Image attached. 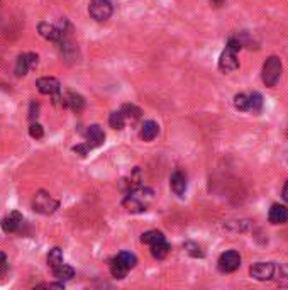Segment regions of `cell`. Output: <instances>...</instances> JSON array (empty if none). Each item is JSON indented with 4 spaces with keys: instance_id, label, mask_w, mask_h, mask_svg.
<instances>
[{
    "instance_id": "cell-1",
    "label": "cell",
    "mask_w": 288,
    "mask_h": 290,
    "mask_svg": "<svg viewBox=\"0 0 288 290\" xmlns=\"http://www.w3.org/2000/svg\"><path fill=\"white\" fill-rule=\"evenodd\" d=\"M153 195L154 192L151 189L147 187H138V189H133L129 193L126 195L124 198V207L129 212L133 214H139V212H144V210H147V207H149L151 200H153Z\"/></svg>"
},
{
    "instance_id": "cell-2",
    "label": "cell",
    "mask_w": 288,
    "mask_h": 290,
    "mask_svg": "<svg viewBox=\"0 0 288 290\" xmlns=\"http://www.w3.org/2000/svg\"><path fill=\"white\" fill-rule=\"evenodd\" d=\"M242 43L236 38H230L227 46L222 51L220 60H219V70L224 73H230L234 70L239 68V61H237V53L241 51Z\"/></svg>"
},
{
    "instance_id": "cell-3",
    "label": "cell",
    "mask_w": 288,
    "mask_h": 290,
    "mask_svg": "<svg viewBox=\"0 0 288 290\" xmlns=\"http://www.w3.org/2000/svg\"><path fill=\"white\" fill-rule=\"evenodd\" d=\"M282 70H283V65H282V60L278 56H270L268 60L265 61L263 65V73H261V78L265 82L266 87H275L278 84L280 77H282Z\"/></svg>"
},
{
    "instance_id": "cell-4",
    "label": "cell",
    "mask_w": 288,
    "mask_h": 290,
    "mask_svg": "<svg viewBox=\"0 0 288 290\" xmlns=\"http://www.w3.org/2000/svg\"><path fill=\"white\" fill-rule=\"evenodd\" d=\"M58 205H60L58 200H55L51 193L44 192V190H39L34 195V198H32V209H34L36 212L44 214V215L53 214L58 209Z\"/></svg>"
},
{
    "instance_id": "cell-5",
    "label": "cell",
    "mask_w": 288,
    "mask_h": 290,
    "mask_svg": "<svg viewBox=\"0 0 288 290\" xmlns=\"http://www.w3.org/2000/svg\"><path fill=\"white\" fill-rule=\"evenodd\" d=\"M112 0H90L88 12L97 22H105L112 15Z\"/></svg>"
},
{
    "instance_id": "cell-6",
    "label": "cell",
    "mask_w": 288,
    "mask_h": 290,
    "mask_svg": "<svg viewBox=\"0 0 288 290\" xmlns=\"http://www.w3.org/2000/svg\"><path fill=\"white\" fill-rule=\"evenodd\" d=\"M217 267H219V272H222V273L236 272L237 268L241 267V255L234 250L222 253L219 262H217Z\"/></svg>"
},
{
    "instance_id": "cell-7",
    "label": "cell",
    "mask_w": 288,
    "mask_h": 290,
    "mask_svg": "<svg viewBox=\"0 0 288 290\" xmlns=\"http://www.w3.org/2000/svg\"><path fill=\"white\" fill-rule=\"evenodd\" d=\"M55 100L61 102V105L67 107V109H72L73 112H81L85 109V100L80 94H75V92H68L65 94L63 97L60 95H55Z\"/></svg>"
},
{
    "instance_id": "cell-8",
    "label": "cell",
    "mask_w": 288,
    "mask_h": 290,
    "mask_svg": "<svg viewBox=\"0 0 288 290\" xmlns=\"http://www.w3.org/2000/svg\"><path fill=\"white\" fill-rule=\"evenodd\" d=\"M249 273L254 280H259V282L271 280L273 279V273H275V265L270 263V262L254 263L253 267L249 268Z\"/></svg>"
},
{
    "instance_id": "cell-9",
    "label": "cell",
    "mask_w": 288,
    "mask_h": 290,
    "mask_svg": "<svg viewBox=\"0 0 288 290\" xmlns=\"http://www.w3.org/2000/svg\"><path fill=\"white\" fill-rule=\"evenodd\" d=\"M38 31L44 39L53 41V43H60L65 38V29H60L49 22H39Z\"/></svg>"
},
{
    "instance_id": "cell-10",
    "label": "cell",
    "mask_w": 288,
    "mask_h": 290,
    "mask_svg": "<svg viewBox=\"0 0 288 290\" xmlns=\"http://www.w3.org/2000/svg\"><path fill=\"white\" fill-rule=\"evenodd\" d=\"M36 87H38V90L43 95H53V97L60 94V90H61L60 82H58L56 78H53V77L39 78V80L36 82Z\"/></svg>"
},
{
    "instance_id": "cell-11",
    "label": "cell",
    "mask_w": 288,
    "mask_h": 290,
    "mask_svg": "<svg viewBox=\"0 0 288 290\" xmlns=\"http://www.w3.org/2000/svg\"><path fill=\"white\" fill-rule=\"evenodd\" d=\"M38 65V55L34 53H26V55H20L17 58V63H15V75L17 77H24L27 75L29 68L31 66Z\"/></svg>"
},
{
    "instance_id": "cell-12",
    "label": "cell",
    "mask_w": 288,
    "mask_h": 290,
    "mask_svg": "<svg viewBox=\"0 0 288 290\" xmlns=\"http://www.w3.org/2000/svg\"><path fill=\"white\" fill-rule=\"evenodd\" d=\"M268 219L271 224H285V222H288V207L282 204H273L268 212Z\"/></svg>"
},
{
    "instance_id": "cell-13",
    "label": "cell",
    "mask_w": 288,
    "mask_h": 290,
    "mask_svg": "<svg viewBox=\"0 0 288 290\" xmlns=\"http://www.w3.org/2000/svg\"><path fill=\"white\" fill-rule=\"evenodd\" d=\"M22 214L19 212H10L9 215H5V217L2 219V222H0V226H2V229L5 231V233H15V231H19V227L22 226Z\"/></svg>"
},
{
    "instance_id": "cell-14",
    "label": "cell",
    "mask_w": 288,
    "mask_h": 290,
    "mask_svg": "<svg viewBox=\"0 0 288 290\" xmlns=\"http://www.w3.org/2000/svg\"><path fill=\"white\" fill-rule=\"evenodd\" d=\"M104 141H105V134L100 126L93 124V126H90L88 129H86V144H88L90 148L100 146V144H104Z\"/></svg>"
},
{
    "instance_id": "cell-15",
    "label": "cell",
    "mask_w": 288,
    "mask_h": 290,
    "mask_svg": "<svg viewBox=\"0 0 288 290\" xmlns=\"http://www.w3.org/2000/svg\"><path fill=\"white\" fill-rule=\"evenodd\" d=\"M170 185H171V190L176 195L183 197L185 192H187V177H185L182 172H175L170 178Z\"/></svg>"
},
{
    "instance_id": "cell-16",
    "label": "cell",
    "mask_w": 288,
    "mask_h": 290,
    "mask_svg": "<svg viewBox=\"0 0 288 290\" xmlns=\"http://www.w3.org/2000/svg\"><path fill=\"white\" fill-rule=\"evenodd\" d=\"M159 132V126L154 121H146L141 127V139L143 141H153Z\"/></svg>"
},
{
    "instance_id": "cell-17",
    "label": "cell",
    "mask_w": 288,
    "mask_h": 290,
    "mask_svg": "<svg viewBox=\"0 0 288 290\" xmlns=\"http://www.w3.org/2000/svg\"><path fill=\"white\" fill-rule=\"evenodd\" d=\"M127 272H129V268H127L126 265L122 263V260L119 258V256H115L112 262H110V273H112L114 279L122 280L127 275Z\"/></svg>"
},
{
    "instance_id": "cell-18",
    "label": "cell",
    "mask_w": 288,
    "mask_h": 290,
    "mask_svg": "<svg viewBox=\"0 0 288 290\" xmlns=\"http://www.w3.org/2000/svg\"><path fill=\"white\" fill-rule=\"evenodd\" d=\"M273 279L277 280V284L280 287H288V265L287 263L275 265Z\"/></svg>"
},
{
    "instance_id": "cell-19",
    "label": "cell",
    "mask_w": 288,
    "mask_h": 290,
    "mask_svg": "<svg viewBox=\"0 0 288 290\" xmlns=\"http://www.w3.org/2000/svg\"><path fill=\"white\" fill-rule=\"evenodd\" d=\"M53 273H55L56 279L61 280V282L72 280L73 277H75V270H73L72 267H68V265H65V263H61V265H58L56 268H53Z\"/></svg>"
},
{
    "instance_id": "cell-20",
    "label": "cell",
    "mask_w": 288,
    "mask_h": 290,
    "mask_svg": "<svg viewBox=\"0 0 288 290\" xmlns=\"http://www.w3.org/2000/svg\"><path fill=\"white\" fill-rule=\"evenodd\" d=\"M263 109V97L261 94L253 92L251 95H248V110L253 114H259Z\"/></svg>"
},
{
    "instance_id": "cell-21",
    "label": "cell",
    "mask_w": 288,
    "mask_h": 290,
    "mask_svg": "<svg viewBox=\"0 0 288 290\" xmlns=\"http://www.w3.org/2000/svg\"><path fill=\"white\" fill-rule=\"evenodd\" d=\"M170 253V244L166 243V239L161 243H156V244H151V255H153V258L156 260H163L164 256Z\"/></svg>"
},
{
    "instance_id": "cell-22",
    "label": "cell",
    "mask_w": 288,
    "mask_h": 290,
    "mask_svg": "<svg viewBox=\"0 0 288 290\" xmlns=\"http://www.w3.org/2000/svg\"><path fill=\"white\" fill-rule=\"evenodd\" d=\"M164 234L161 233V231H156V229H153V231H146L143 236H141V241L144 243V244H156V243H161V241H164Z\"/></svg>"
},
{
    "instance_id": "cell-23",
    "label": "cell",
    "mask_w": 288,
    "mask_h": 290,
    "mask_svg": "<svg viewBox=\"0 0 288 290\" xmlns=\"http://www.w3.org/2000/svg\"><path fill=\"white\" fill-rule=\"evenodd\" d=\"M109 124H110V127H114V129H124V126H126V115L122 110H115V112L110 114V117H109Z\"/></svg>"
},
{
    "instance_id": "cell-24",
    "label": "cell",
    "mask_w": 288,
    "mask_h": 290,
    "mask_svg": "<svg viewBox=\"0 0 288 290\" xmlns=\"http://www.w3.org/2000/svg\"><path fill=\"white\" fill-rule=\"evenodd\" d=\"M63 263V251L60 250V248H53L51 251L48 253V265H49V268H56L58 265H61Z\"/></svg>"
},
{
    "instance_id": "cell-25",
    "label": "cell",
    "mask_w": 288,
    "mask_h": 290,
    "mask_svg": "<svg viewBox=\"0 0 288 290\" xmlns=\"http://www.w3.org/2000/svg\"><path fill=\"white\" fill-rule=\"evenodd\" d=\"M117 256L122 260V263H124L129 270H133L136 265H138V258H136V255H133V253H129V251H122V253H119Z\"/></svg>"
},
{
    "instance_id": "cell-26",
    "label": "cell",
    "mask_w": 288,
    "mask_h": 290,
    "mask_svg": "<svg viewBox=\"0 0 288 290\" xmlns=\"http://www.w3.org/2000/svg\"><path fill=\"white\" fill-rule=\"evenodd\" d=\"M122 112H124L126 117H129V119H138V117H141V109L139 107H136L134 103H126L124 107H122Z\"/></svg>"
},
{
    "instance_id": "cell-27",
    "label": "cell",
    "mask_w": 288,
    "mask_h": 290,
    "mask_svg": "<svg viewBox=\"0 0 288 290\" xmlns=\"http://www.w3.org/2000/svg\"><path fill=\"white\" fill-rule=\"evenodd\" d=\"M185 250L190 253L193 258H204V251H202V248L199 246V244L188 241V243H185Z\"/></svg>"
},
{
    "instance_id": "cell-28",
    "label": "cell",
    "mask_w": 288,
    "mask_h": 290,
    "mask_svg": "<svg viewBox=\"0 0 288 290\" xmlns=\"http://www.w3.org/2000/svg\"><path fill=\"white\" fill-rule=\"evenodd\" d=\"M234 105H236L237 110L246 112V110H248V95H244V94L236 95V97H234Z\"/></svg>"
},
{
    "instance_id": "cell-29",
    "label": "cell",
    "mask_w": 288,
    "mask_h": 290,
    "mask_svg": "<svg viewBox=\"0 0 288 290\" xmlns=\"http://www.w3.org/2000/svg\"><path fill=\"white\" fill-rule=\"evenodd\" d=\"M29 134H31V138H34V139H41L44 136L43 126L38 122H32L31 126H29Z\"/></svg>"
},
{
    "instance_id": "cell-30",
    "label": "cell",
    "mask_w": 288,
    "mask_h": 290,
    "mask_svg": "<svg viewBox=\"0 0 288 290\" xmlns=\"http://www.w3.org/2000/svg\"><path fill=\"white\" fill-rule=\"evenodd\" d=\"M90 150H92V148H90L86 143L85 144H76V146H73V151H75L76 155H80V156H86Z\"/></svg>"
},
{
    "instance_id": "cell-31",
    "label": "cell",
    "mask_w": 288,
    "mask_h": 290,
    "mask_svg": "<svg viewBox=\"0 0 288 290\" xmlns=\"http://www.w3.org/2000/svg\"><path fill=\"white\" fill-rule=\"evenodd\" d=\"M38 112H39V103L36 100H32L31 105H29V119L34 121V119L38 117Z\"/></svg>"
},
{
    "instance_id": "cell-32",
    "label": "cell",
    "mask_w": 288,
    "mask_h": 290,
    "mask_svg": "<svg viewBox=\"0 0 288 290\" xmlns=\"http://www.w3.org/2000/svg\"><path fill=\"white\" fill-rule=\"evenodd\" d=\"M5 270H7V258L3 253H0V275L5 273Z\"/></svg>"
},
{
    "instance_id": "cell-33",
    "label": "cell",
    "mask_w": 288,
    "mask_h": 290,
    "mask_svg": "<svg viewBox=\"0 0 288 290\" xmlns=\"http://www.w3.org/2000/svg\"><path fill=\"white\" fill-rule=\"evenodd\" d=\"M38 287H41V289H63L65 285L63 284H39Z\"/></svg>"
},
{
    "instance_id": "cell-34",
    "label": "cell",
    "mask_w": 288,
    "mask_h": 290,
    "mask_svg": "<svg viewBox=\"0 0 288 290\" xmlns=\"http://www.w3.org/2000/svg\"><path fill=\"white\" fill-rule=\"evenodd\" d=\"M282 195H283V200H285V202H288V180H287L285 187H283V192H282Z\"/></svg>"
},
{
    "instance_id": "cell-35",
    "label": "cell",
    "mask_w": 288,
    "mask_h": 290,
    "mask_svg": "<svg viewBox=\"0 0 288 290\" xmlns=\"http://www.w3.org/2000/svg\"><path fill=\"white\" fill-rule=\"evenodd\" d=\"M212 2H217V3H222V0H212Z\"/></svg>"
}]
</instances>
